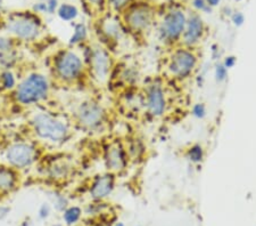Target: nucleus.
<instances>
[{
	"instance_id": "nucleus-1",
	"label": "nucleus",
	"mask_w": 256,
	"mask_h": 226,
	"mask_svg": "<svg viewBox=\"0 0 256 226\" xmlns=\"http://www.w3.org/2000/svg\"><path fill=\"white\" fill-rule=\"evenodd\" d=\"M6 35L18 43L33 44L42 38L44 28L41 18L32 11L12 12L2 21Z\"/></svg>"
},
{
	"instance_id": "nucleus-2",
	"label": "nucleus",
	"mask_w": 256,
	"mask_h": 226,
	"mask_svg": "<svg viewBox=\"0 0 256 226\" xmlns=\"http://www.w3.org/2000/svg\"><path fill=\"white\" fill-rule=\"evenodd\" d=\"M52 82L44 73L34 71L28 73L18 80L12 97L20 106H34L46 102L50 96Z\"/></svg>"
},
{
	"instance_id": "nucleus-3",
	"label": "nucleus",
	"mask_w": 256,
	"mask_h": 226,
	"mask_svg": "<svg viewBox=\"0 0 256 226\" xmlns=\"http://www.w3.org/2000/svg\"><path fill=\"white\" fill-rule=\"evenodd\" d=\"M30 129L36 141L52 145H62L71 136L68 123L46 111L33 114L30 119Z\"/></svg>"
},
{
	"instance_id": "nucleus-4",
	"label": "nucleus",
	"mask_w": 256,
	"mask_h": 226,
	"mask_svg": "<svg viewBox=\"0 0 256 226\" xmlns=\"http://www.w3.org/2000/svg\"><path fill=\"white\" fill-rule=\"evenodd\" d=\"M158 13L155 4L148 0H129L126 6L120 12V20L126 31L134 35H144L154 26Z\"/></svg>"
},
{
	"instance_id": "nucleus-5",
	"label": "nucleus",
	"mask_w": 256,
	"mask_h": 226,
	"mask_svg": "<svg viewBox=\"0 0 256 226\" xmlns=\"http://www.w3.org/2000/svg\"><path fill=\"white\" fill-rule=\"evenodd\" d=\"M52 71V78L58 84L74 85L84 75V61L72 49H60L54 56Z\"/></svg>"
},
{
	"instance_id": "nucleus-6",
	"label": "nucleus",
	"mask_w": 256,
	"mask_h": 226,
	"mask_svg": "<svg viewBox=\"0 0 256 226\" xmlns=\"http://www.w3.org/2000/svg\"><path fill=\"white\" fill-rule=\"evenodd\" d=\"M6 164L22 171L38 162L40 159L39 144L31 141H15L8 144L4 151Z\"/></svg>"
},
{
	"instance_id": "nucleus-7",
	"label": "nucleus",
	"mask_w": 256,
	"mask_h": 226,
	"mask_svg": "<svg viewBox=\"0 0 256 226\" xmlns=\"http://www.w3.org/2000/svg\"><path fill=\"white\" fill-rule=\"evenodd\" d=\"M89 67V71L94 79L99 82L108 79L113 68V60L110 53L102 46L86 48L84 60Z\"/></svg>"
},
{
	"instance_id": "nucleus-8",
	"label": "nucleus",
	"mask_w": 256,
	"mask_h": 226,
	"mask_svg": "<svg viewBox=\"0 0 256 226\" xmlns=\"http://www.w3.org/2000/svg\"><path fill=\"white\" fill-rule=\"evenodd\" d=\"M187 14L179 7H172L162 15L158 23V31L162 39L165 41H176L182 37Z\"/></svg>"
},
{
	"instance_id": "nucleus-9",
	"label": "nucleus",
	"mask_w": 256,
	"mask_h": 226,
	"mask_svg": "<svg viewBox=\"0 0 256 226\" xmlns=\"http://www.w3.org/2000/svg\"><path fill=\"white\" fill-rule=\"evenodd\" d=\"M76 121L86 130H97L104 125L106 120V111L99 103L88 100L84 101L74 112Z\"/></svg>"
},
{
	"instance_id": "nucleus-10",
	"label": "nucleus",
	"mask_w": 256,
	"mask_h": 226,
	"mask_svg": "<svg viewBox=\"0 0 256 226\" xmlns=\"http://www.w3.org/2000/svg\"><path fill=\"white\" fill-rule=\"evenodd\" d=\"M197 59L195 54L188 49H178L173 53L168 62V69L176 78H184L189 76L196 67Z\"/></svg>"
},
{
	"instance_id": "nucleus-11",
	"label": "nucleus",
	"mask_w": 256,
	"mask_h": 226,
	"mask_svg": "<svg viewBox=\"0 0 256 226\" xmlns=\"http://www.w3.org/2000/svg\"><path fill=\"white\" fill-rule=\"evenodd\" d=\"M104 161L108 172L116 174V172L124 170L128 163L124 147L118 142L108 144L105 149Z\"/></svg>"
},
{
	"instance_id": "nucleus-12",
	"label": "nucleus",
	"mask_w": 256,
	"mask_h": 226,
	"mask_svg": "<svg viewBox=\"0 0 256 226\" xmlns=\"http://www.w3.org/2000/svg\"><path fill=\"white\" fill-rule=\"evenodd\" d=\"M99 31L105 40L110 44H116L124 36L126 28L118 16L102 15L100 22H99Z\"/></svg>"
},
{
	"instance_id": "nucleus-13",
	"label": "nucleus",
	"mask_w": 256,
	"mask_h": 226,
	"mask_svg": "<svg viewBox=\"0 0 256 226\" xmlns=\"http://www.w3.org/2000/svg\"><path fill=\"white\" fill-rule=\"evenodd\" d=\"M205 32V26L203 22V19L198 13H189L187 15V22H186V27L182 34V41L186 46L192 47L200 40L203 38V35Z\"/></svg>"
},
{
	"instance_id": "nucleus-14",
	"label": "nucleus",
	"mask_w": 256,
	"mask_h": 226,
	"mask_svg": "<svg viewBox=\"0 0 256 226\" xmlns=\"http://www.w3.org/2000/svg\"><path fill=\"white\" fill-rule=\"evenodd\" d=\"M147 110L152 117L162 116L166 106L165 95L160 85H152L147 90L146 95Z\"/></svg>"
},
{
	"instance_id": "nucleus-15",
	"label": "nucleus",
	"mask_w": 256,
	"mask_h": 226,
	"mask_svg": "<svg viewBox=\"0 0 256 226\" xmlns=\"http://www.w3.org/2000/svg\"><path fill=\"white\" fill-rule=\"evenodd\" d=\"M20 174L18 170L6 163L0 164V195H6L14 192L20 186Z\"/></svg>"
},
{
	"instance_id": "nucleus-16",
	"label": "nucleus",
	"mask_w": 256,
	"mask_h": 226,
	"mask_svg": "<svg viewBox=\"0 0 256 226\" xmlns=\"http://www.w3.org/2000/svg\"><path fill=\"white\" fill-rule=\"evenodd\" d=\"M114 188V175L112 172L98 175L90 185V195L94 200H102L108 196Z\"/></svg>"
},
{
	"instance_id": "nucleus-17",
	"label": "nucleus",
	"mask_w": 256,
	"mask_h": 226,
	"mask_svg": "<svg viewBox=\"0 0 256 226\" xmlns=\"http://www.w3.org/2000/svg\"><path fill=\"white\" fill-rule=\"evenodd\" d=\"M72 174V166L64 159H54L44 166V177L54 182H62Z\"/></svg>"
},
{
	"instance_id": "nucleus-18",
	"label": "nucleus",
	"mask_w": 256,
	"mask_h": 226,
	"mask_svg": "<svg viewBox=\"0 0 256 226\" xmlns=\"http://www.w3.org/2000/svg\"><path fill=\"white\" fill-rule=\"evenodd\" d=\"M18 84V76L13 70H0V92L12 93Z\"/></svg>"
},
{
	"instance_id": "nucleus-19",
	"label": "nucleus",
	"mask_w": 256,
	"mask_h": 226,
	"mask_svg": "<svg viewBox=\"0 0 256 226\" xmlns=\"http://www.w3.org/2000/svg\"><path fill=\"white\" fill-rule=\"evenodd\" d=\"M86 39H88V28L84 23H76L74 24L73 28V34L70 37L68 45L71 47L74 46H80L84 45Z\"/></svg>"
},
{
	"instance_id": "nucleus-20",
	"label": "nucleus",
	"mask_w": 256,
	"mask_h": 226,
	"mask_svg": "<svg viewBox=\"0 0 256 226\" xmlns=\"http://www.w3.org/2000/svg\"><path fill=\"white\" fill-rule=\"evenodd\" d=\"M56 14L63 22H73V21L78 19L80 12L76 5H72V4L68 3H63L57 8Z\"/></svg>"
},
{
	"instance_id": "nucleus-21",
	"label": "nucleus",
	"mask_w": 256,
	"mask_h": 226,
	"mask_svg": "<svg viewBox=\"0 0 256 226\" xmlns=\"http://www.w3.org/2000/svg\"><path fill=\"white\" fill-rule=\"evenodd\" d=\"M84 8L88 13L92 16L104 15L106 6V0H82Z\"/></svg>"
},
{
	"instance_id": "nucleus-22",
	"label": "nucleus",
	"mask_w": 256,
	"mask_h": 226,
	"mask_svg": "<svg viewBox=\"0 0 256 226\" xmlns=\"http://www.w3.org/2000/svg\"><path fill=\"white\" fill-rule=\"evenodd\" d=\"M49 199H50L54 208L58 211H64L66 208H68V200L65 195L62 194V193L57 191H50L49 192Z\"/></svg>"
},
{
	"instance_id": "nucleus-23",
	"label": "nucleus",
	"mask_w": 256,
	"mask_h": 226,
	"mask_svg": "<svg viewBox=\"0 0 256 226\" xmlns=\"http://www.w3.org/2000/svg\"><path fill=\"white\" fill-rule=\"evenodd\" d=\"M18 41L8 35L0 36V54H6V53L18 51Z\"/></svg>"
},
{
	"instance_id": "nucleus-24",
	"label": "nucleus",
	"mask_w": 256,
	"mask_h": 226,
	"mask_svg": "<svg viewBox=\"0 0 256 226\" xmlns=\"http://www.w3.org/2000/svg\"><path fill=\"white\" fill-rule=\"evenodd\" d=\"M63 212V218L68 225L76 224L80 219L82 213L79 207H68Z\"/></svg>"
},
{
	"instance_id": "nucleus-25",
	"label": "nucleus",
	"mask_w": 256,
	"mask_h": 226,
	"mask_svg": "<svg viewBox=\"0 0 256 226\" xmlns=\"http://www.w3.org/2000/svg\"><path fill=\"white\" fill-rule=\"evenodd\" d=\"M203 147H202L200 145H198V144H196V145L192 146L190 149H189V152H188V157L189 159L192 160V162H200L202 160H203Z\"/></svg>"
},
{
	"instance_id": "nucleus-26",
	"label": "nucleus",
	"mask_w": 256,
	"mask_h": 226,
	"mask_svg": "<svg viewBox=\"0 0 256 226\" xmlns=\"http://www.w3.org/2000/svg\"><path fill=\"white\" fill-rule=\"evenodd\" d=\"M129 0H106V6L112 11V13H118L126 6Z\"/></svg>"
},
{
	"instance_id": "nucleus-27",
	"label": "nucleus",
	"mask_w": 256,
	"mask_h": 226,
	"mask_svg": "<svg viewBox=\"0 0 256 226\" xmlns=\"http://www.w3.org/2000/svg\"><path fill=\"white\" fill-rule=\"evenodd\" d=\"M192 5L197 12H203V13H210L212 12V7L206 3V0H192Z\"/></svg>"
},
{
	"instance_id": "nucleus-28",
	"label": "nucleus",
	"mask_w": 256,
	"mask_h": 226,
	"mask_svg": "<svg viewBox=\"0 0 256 226\" xmlns=\"http://www.w3.org/2000/svg\"><path fill=\"white\" fill-rule=\"evenodd\" d=\"M31 11L33 13L40 15H49L48 14V6L46 3L44 2H36L31 7Z\"/></svg>"
},
{
	"instance_id": "nucleus-29",
	"label": "nucleus",
	"mask_w": 256,
	"mask_h": 226,
	"mask_svg": "<svg viewBox=\"0 0 256 226\" xmlns=\"http://www.w3.org/2000/svg\"><path fill=\"white\" fill-rule=\"evenodd\" d=\"M228 76V69H226L224 64L218 65L216 69V77L218 81H224Z\"/></svg>"
},
{
	"instance_id": "nucleus-30",
	"label": "nucleus",
	"mask_w": 256,
	"mask_h": 226,
	"mask_svg": "<svg viewBox=\"0 0 256 226\" xmlns=\"http://www.w3.org/2000/svg\"><path fill=\"white\" fill-rule=\"evenodd\" d=\"M50 210H52L50 204L44 202L40 205V208L38 210V215L41 219H46V218H48L49 215H50Z\"/></svg>"
},
{
	"instance_id": "nucleus-31",
	"label": "nucleus",
	"mask_w": 256,
	"mask_h": 226,
	"mask_svg": "<svg viewBox=\"0 0 256 226\" xmlns=\"http://www.w3.org/2000/svg\"><path fill=\"white\" fill-rule=\"evenodd\" d=\"M230 18H231V21H232V23L237 27H240L244 23V20H245L242 13H240V12H234Z\"/></svg>"
},
{
	"instance_id": "nucleus-32",
	"label": "nucleus",
	"mask_w": 256,
	"mask_h": 226,
	"mask_svg": "<svg viewBox=\"0 0 256 226\" xmlns=\"http://www.w3.org/2000/svg\"><path fill=\"white\" fill-rule=\"evenodd\" d=\"M206 113V109L204 104H196L192 108V114L197 118H203Z\"/></svg>"
},
{
	"instance_id": "nucleus-33",
	"label": "nucleus",
	"mask_w": 256,
	"mask_h": 226,
	"mask_svg": "<svg viewBox=\"0 0 256 226\" xmlns=\"http://www.w3.org/2000/svg\"><path fill=\"white\" fill-rule=\"evenodd\" d=\"M10 207H7V205H4V204H0V220L5 219L8 216V213H10Z\"/></svg>"
},
{
	"instance_id": "nucleus-34",
	"label": "nucleus",
	"mask_w": 256,
	"mask_h": 226,
	"mask_svg": "<svg viewBox=\"0 0 256 226\" xmlns=\"http://www.w3.org/2000/svg\"><path fill=\"white\" fill-rule=\"evenodd\" d=\"M234 64H236V57H234V56L226 57V59L224 60V67H226V69L232 68Z\"/></svg>"
},
{
	"instance_id": "nucleus-35",
	"label": "nucleus",
	"mask_w": 256,
	"mask_h": 226,
	"mask_svg": "<svg viewBox=\"0 0 256 226\" xmlns=\"http://www.w3.org/2000/svg\"><path fill=\"white\" fill-rule=\"evenodd\" d=\"M206 3H208V5L213 8V7H216L218 4L221 3V0H206Z\"/></svg>"
},
{
	"instance_id": "nucleus-36",
	"label": "nucleus",
	"mask_w": 256,
	"mask_h": 226,
	"mask_svg": "<svg viewBox=\"0 0 256 226\" xmlns=\"http://www.w3.org/2000/svg\"><path fill=\"white\" fill-rule=\"evenodd\" d=\"M36 2H44V3H52V2H60V0H36Z\"/></svg>"
},
{
	"instance_id": "nucleus-37",
	"label": "nucleus",
	"mask_w": 256,
	"mask_h": 226,
	"mask_svg": "<svg viewBox=\"0 0 256 226\" xmlns=\"http://www.w3.org/2000/svg\"><path fill=\"white\" fill-rule=\"evenodd\" d=\"M2 8H4V0H0V12L2 11Z\"/></svg>"
},
{
	"instance_id": "nucleus-38",
	"label": "nucleus",
	"mask_w": 256,
	"mask_h": 226,
	"mask_svg": "<svg viewBox=\"0 0 256 226\" xmlns=\"http://www.w3.org/2000/svg\"><path fill=\"white\" fill-rule=\"evenodd\" d=\"M115 226H126L124 224H123V223H118L116 225H115Z\"/></svg>"
},
{
	"instance_id": "nucleus-39",
	"label": "nucleus",
	"mask_w": 256,
	"mask_h": 226,
	"mask_svg": "<svg viewBox=\"0 0 256 226\" xmlns=\"http://www.w3.org/2000/svg\"><path fill=\"white\" fill-rule=\"evenodd\" d=\"M54 226H62V225H60V224H57V225H54Z\"/></svg>"
},
{
	"instance_id": "nucleus-40",
	"label": "nucleus",
	"mask_w": 256,
	"mask_h": 226,
	"mask_svg": "<svg viewBox=\"0 0 256 226\" xmlns=\"http://www.w3.org/2000/svg\"><path fill=\"white\" fill-rule=\"evenodd\" d=\"M236 2H242V0H236Z\"/></svg>"
}]
</instances>
